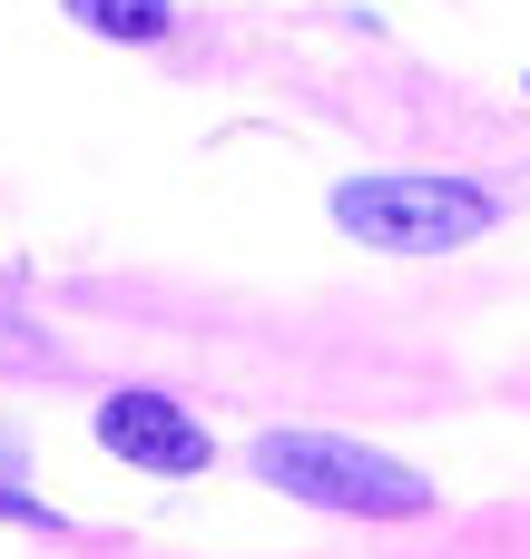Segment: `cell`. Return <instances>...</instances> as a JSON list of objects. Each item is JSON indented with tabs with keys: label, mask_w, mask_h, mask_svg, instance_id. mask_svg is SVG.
I'll return each instance as SVG.
<instances>
[{
	"label": "cell",
	"mask_w": 530,
	"mask_h": 559,
	"mask_svg": "<svg viewBox=\"0 0 530 559\" xmlns=\"http://www.w3.org/2000/svg\"><path fill=\"white\" fill-rule=\"evenodd\" d=\"M20 472H30V452H20V442H10V432H0V521H20V531H49V540H59V531H69V521H59V511H49V501H39V491H30V481H20Z\"/></svg>",
	"instance_id": "5"
},
{
	"label": "cell",
	"mask_w": 530,
	"mask_h": 559,
	"mask_svg": "<svg viewBox=\"0 0 530 559\" xmlns=\"http://www.w3.org/2000/svg\"><path fill=\"white\" fill-rule=\"evenodd\" d=\"M334 226L384 246V255H452V246L502 226V187H482V177H413V167L344 177L334 187Z\"/></svg>",
	"instance_id": "2"
},
{
	"label": "cell",
	"mask_w": 530,
	"mask_h": 559,
	"mask_svg": "<svg viewBox=\"0 0 530 559\" xmlns=\"http://www.w3.org/2000/svg\"><path fill=\"white\" fill-rule=\"evenodd\" d=\"M69 20L98 29V39H167L177 29V0H69Z\"/></svg>",
	"instance_id": "4"
},
{
	"label": "cell",
	"mask_w": 530,
	"mask_h": 559,
	"mask_svg": "<svg viewBox=\"0 0 530 559\" xmlns=\"http://www.w3.org/2000/svg\"><path fill=\"white\" fill-rule=\"evenodd\" d=\"M246 462H256L266 491L315 501V511H344V521H423L443 501L413 462H393L374 442H344V432H266Z\"/></svg>",
	"instance_id": "1"
},
{
	"label": "cell",
	"mask_w": 530,
	"mask_h": 559,
	"mask_svg": "<svg viewBox=\"0 0 530 559\" xmlns=\"http://www.w3.org/2000/svg\"><path fill=\"white\" fill-rule=\"evenodd\" d=\"M89 432H98V452H118V462H128V472H148V481H197V472L216 462L207 423H197L177 393H148V383H118V393H98Z\"/></svg>",
	"instance_id": "3"
}]
</instances>
